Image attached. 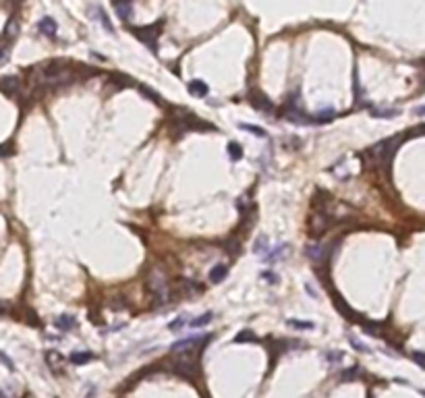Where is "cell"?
Listing matches in <instances>:
<instances>
[{
    "mask_svg": "<svg viewBox=\"0 0 425 398\" xmlns=\"http://www.w3.org/2000/svg\"><path fill=\"white\" fill-rule=\"evenodd\" d=\"M249 102H251V106L255 108V110H261V112H266V114L274 112V104L268 100V96L259 94V92H251L249 94Z\"/></svg>",
    "mask_w": 425,
    "mask_h": 398,
    "instance_id": "cell-4",
    "label": "cell"
},
{
    "mask_svg": "<svg viewBox=\"0 0 425 398\" xmlns=\"http://www.w3.org/2000/svg\"><path fill=\"white\" fill-rule=\"evenodd\" d=\"M8 58V48H0V63H4Z\"/></svg>",
    "mask_w": 425,
    "mask_h": 398,
    "instance_id": "cell-36",
    "label": "cell"
},
{
    "mask_svg": "<svg viewBox=\"0 0 425 398\" xmlns=\"http://www.w3.org/2000/svg\"><path fill=\"white\" fill-rule=\"evenodd\" d=\"M212 320H214V313H212V311H206V313H201L199 317H193V320H189V326H191V328H204V326H208Z\"/></svg>",
    "mask_w": 425,
    "mask_h": 398,
    "instance_id": "cell-16",
    "label": "cell"
},
{
    "mask_svg": "<svg viewBox=\"0 0 425 398\" xmlns=\"http://www.w3.org/2000/svg\"><path fill=\"white\" fill-rule=\"evenodd\" d=\"M201 340H206V336H191V338H185V340H178L170 346V351L173 353H187L189 348H195Z\"/></svg>",
    "mask_w": 425,
    "mask_h": 398,
    "instance_id": "cell-6",
    "label": "cell"
},
{
    "mask_svg": "<svg viewBox=\"0 0 425 398\" xmlns=\"http://www.w3.org/2000/svg\"><path fill=\"white\" fill-rule=\"evenodd\" d=\"M411 357H413V361H415V363H417V365H421L423 369H425V353H421V351H415Z\"/></svg>",
    "mask_w": 425,
    "mask_h": 398,
    "instance_id": "cell-31",
    "label": "cell"
},
{
    "mask_svg": "<svg viewBox=\"0 0 425 398\" xmlns=\"http://www.w3.org/2000/svg\"><path fill=\"white\" fill-rule=\"evenodd\" d=\"M19 33V21L15 17H11L8 19V23H6V27H4V35L6 37H15Z\"/></svg>",
    "mask_w": 425,
    "mask_h": 398,
    "instance_id": "cell-24",
    "label": "cell"
},
{
    "mask_svg": "<svg viewBox=\"0 0 425 398\" xmlns=\"http://www.w3.org/2000/svg\"><path fill=\"white\" fill-rule=\"evenodd\" d=\"M409 135H411V137H415V135H425V125H421V127H417V129H413Z\"/></svg>",
    "mask_w": 425,
    "mask_h": 398,
    "instance_id": "cell-35",
    "label": "cell"
},
{
    "mask_svg": "<svg viewBox=\"0 0 425 398\" xmlns=\"http://www.w3.org/2000/svg\"><path fill=\"white\" fill-rule=\"evenodd\" d=\"M0 398H6V394H4L2 390H0Z\"/></svg>",
    "mask_w": 425,
    "mask_h": 398,
    "instance_id": "cell-38",
    "label": "cell"
},
{
    "mask_svg": "<svg viewBox=\"0 0 425 398\" xmlns=\"http://www.w3.org/2000/svg\"><path fill=\"white\" fill-rule=\"evenodd\" d=\"M147 288L151 291V295H154L158 301H168V297H170V291H168V282H166V278H164V274L162 272H158V270H154L149 274V278H147Z\"/></svg>",
    "mask_w": 425,
    "mask_h": 398,
    "instance_id": "cell-2",
    "label": "cell"
},
{
    "mask_svg": "<svg viewBox=\"0 0 425 398\" xmlns=\"http://www.w3.org/2000/svg\"><path fill=\"white\" fill-rule=\"evenodd\" d=\"M175 371L183 377H193V373L197 371V365L191 357H178L175 361Z\"/></svg>",
    "mask_w": 425,
    "mask_h": 398,
    "instance_id": "cell-5",
    "label": "cell"
},
{
    "mask_svg": "<svg viewBox=\"0 0 425 398\" xmlns=\"http://www.w3.org/2000/svg\"><path fill=\"white\" fill-rule=\"evenodd\" d=\"M323 359H326L328 365H338L342 359H345V355L338 353V351H328V353H323Z\"/></svg>",
    "mask_w": 425,
    "mask_h": 398,
    "instance_id": "cell-23",
    "label": "cell"
},
{
    "mask_svg": "<svg viewBox=\"0 0 425 398\" xmlns=\"http://www.w3.org/2000/svg\"><path fill=\"white\" fill-rule=\"evenodd\" d=\"M286 253H288V245H286V243H282V245L274 247V251H270V253H268L266 260H280V257H284Z\"/></svg>",
    "mask_w": 425,
    "mask_h": 398,
    "instance_id": "cell-22",
    "label": "cell"
},
{
    "mask_svg": "<svg viewBox=\"0 0 425 398\" xmlns=\"http://www.w3.org/2000/svg\"><path fill=\"white\" fill-rule=\"evenodd\" d=\"M189 94L191 96H195V98H206L208 96V92H210V87H208V83L206 81H201V79H193V81H189Z\"/></svg>",
    "mask_w": 425,
    "mask_h": 398,
    "instance_id": "cell-9",
    "label": "cell"
},
{
    "mask_svg": "<svg viewBox=\"0 0 425 398\" xmlns=\"http://www.w3.org/2000/svg\"><path fill=\"white\" fill-rule=\"evenodd\" d=\"M37 29H39V33H44V35H48V37L56 39V32H58V25H56V21H54L52 17H42V19H39V23H37Z\"/></svg>",
    "mask_w": 425,
    "mask_h": 398,
    "instance_id": "cell-8",
    "label": "cell"
},
{
    "mask_svg": "<svg viewBox=\"0 0 425 398\" xmlns=\"http://www.w3.org/2000/svg\"><path fill=\"white\" fill-rule=\"evenodd\" d=\"M398 112H400L398 108H373L371 110V114L376 118H392V116H396Z\"/></svg>",
    "mask_w": 425,
    "mask_h": 398,
    "instance_id": "cell-18",
    "label": "cell"
},
{
    "mask_svg": "<svg viewBox=\"0 0 425 398\" xmlns=\"http://www.w3.org/2000/svg\"><path fill=\"white\" fill-rule=\"evenodd\" d=\"M307 257L311 262H321L323 257H326V247H321V245H309L307 247Z\"/></svg>",
    "mask_w": 425,
    "mask_h": 398,
    "instance_id": "cell-13",
    "label": "cell"
},
{
    "mask_svg": "<svg viewBox=\"0 0 425 398\" xmlns=\"http://www.w3.org/2000/svg\"><path fill=\"white\" fill-rule=\"evenodd\" d=\"M268 243H270V241H268V236H259L257 241H255V253H257V255H261V257H264V260H266V257H268V253H270V247H268Z\"/></svg>",
    "mask_w": 425,
    "mask_h": 398,
    "instance_id": "cell-20",
    "label": "cell"
},
{
    "mask_svg": "<svg viewBox=\"0 0 425 398\" xmlns=\"http://www.w3.org/2000/svg\"><path fill=\"white\" fill-rule=\"evenodd\" d=\"M112 8L116 11V15H118L120 19H125V21H127L131 15H133V4H131V2H114Z\"/></svg>",
    "mask_w": 425,
    "mask_h": 398,
    "instance_id": "cell-15",
    "label": "cell"
},
{
    "mask_svg": "<svg viewBox=\"0 0 425 398\" xmlns=\"http://www.w3.org/2000/svg\"><path fill=\"white\" fill-rule=\"evenodd\" d=\"M415 114H419V116H423L425 114V106H419L417 110H415Z\"/></svg>",
    "mask_w": 425,
    "mask_h": 398,
    "instance_id": "cell-37",
    "label": "cell"
},
{
    "mask_svg": "<svg viewBox=\"0 0 425 398\" xmlns=\"http://www.w3.org/2000/svg\"><path fill=\"white\" fill-rule=\"evenodd\" d=\"M131 32L135 33L137 39H141L151 52H156L158 50V35H160V23H154V25H147V27H133Z\"/></svg>",
    "mask_w": 425,
    "mask_h": 398,
    "instance_id": "cell-3",
    "label": "cell"
},
{
    "mask_svg": "<svg viewBox=\"0 0 425 398\" xmlns=\"http://www.w3.org/2000/svg\"><path fill=\"white\" fill-rule=\"evenodd\" d=\"M286 324L292 328H299V330H313V328H316L313 322H301V320H288Z\"/></svg>",
    "mask_w": 425,
    "mask_h": 398,
    "instance_id": "cell-26",
    "label": "cell"
},
{
    "mask_svg": "<svg viewBox=\"0 0 425 398\" xmlns=\"http://www.w3.org/2000/svg\"><path fill=\"white\" fill-rule=\"evenodd\" d=\"M226 149H228V158H230L232 162H239L241 158H243V149H241V145L237 141H230Z\"/></svg>",
    "mask_w": 425,
    "mask_h": 398,
    "instance_id": "cell-21",
    "label": "cell"
},
{
    "mask_svg": "<svg viewBox=\"0 0 425 398\" xmlns=\"http://www.w3.org/2000/svg\"><path fill=\"white\" fill-rule=\"evenodd\" d=\"M334 108H326V110H319L318 114H313V118H311V123H328V121H332L334 118Z\"/></svg>",
    "mask_w": 425,
    "mask_h": 398,
    "instance_id": "cell-19",
    "label": "cell"
},
{
    "mask_svg": "<svg viewBox=\"0 0 425 398\" xmlns=\"http://www.w3.org/2000/svg\"><path fill=\"white\" fill-rule=\"evenodd\" d=\"M89 13H92V15H94L92 19H98V21H100V23H102V25H104V27L108 29V32H112V33H114V25H112V23H110V21H108V17H106V13L102 11V6H94V4H92V6H89Z\"/></svg>",
    "mask_w": 425,
    "mask_h": 398,
    "instance_id": "cell-11",
    "label": "cell"
},
{
    "mask_svg": "<svg viewBox=\"0 0 425 398\" xmlns=\"http://www.w3.org/2000/svg\"><path fill=\"white\" fill-rule=\"evenodd\" d=\"M187 324H189L187 315H178L177 320H173V322H170V326H168V328H170V330H175V332H177V330H183V328H185Z\"/></svg>",
    "mask_w": 425,
    "mask_h": 398,
    "instance_id": "cell-25",
    "label": "cell"
},
{
    "mask_svg": "<svg viewBox=\"0 0 425 398\" xmlns=\"http://www.w3.org/2000/svg\"><path fill=\"white\" fill-rule=\"evenodd\" d=\"M243 131H249L251 135H255V137H261V139H266L268 137V131L266 129H261V127H257V125H249V123H241L239 125Z\"/></svg>",
    "mask_w": 425,
    "mask_h": 398,
    "instance_id": "cell-17",
    "label": "cell"
},
{
    "mask_svg": "<svg viewBox=\"0 0 425 398\" xmlns=\"http://www.w3.org/2000/svg\"><path fill=\"white\" fill-rule=\"evenodd\" d=\"M19 87H21V83H19L17 77H2L0 79V92H2L4 96L13 98L19 94Z\"/></svg>",
    "mask_w": 425,
    "mask_h": 398,
    "instance_id": "cell-7",
    "label": "cell"
},
{
    "mask_svg": "<svg viewBox=\"0 0 425 398\" xmlns=\"http://www.w3.org/2000/svg\"><path fill=\"white\" fill-rule=\"evenodd\" d=\"M226 274H228V265H226V264H218V265H214V267L210 270L208 278H210L212 284H218V282L224 280Z\"/></svg>",
    "mask_w": 425,
    "mask_h": 398,
    "instance_id": "cell-10",
    "label": "cell"
},
{
    "mask_svg": "<svg viewBox=\"0 0 425 398\" xmlns=\"http://www.w3.org/2000/svg\"><path fill=\"white\" fill-rule=\"evenodd\" d=\"M71 363L73 365H85V363H89L94 359V353H89V351H81V353H71Z\"/></svg>",
    "mask_w": 425,
    "mask_h": 398,
    "instance_id": "cell-14",
    "label": "cell"
},
{
    "mask_svg": "<svg viewBox=\"0 0 425 398\" xmlns=\"http://www.w3.org/2000/svg\"><path fill=\"white\" fill-rule=\"evenodd\" d=\"M46 359L50 361V367H52V369H56V365L63 363V355H58L56 351H50V353H46Z\"/></svg>",
    "mask_w": 425,
    "mask_h": 398,
    "instance_id": "cell-28",
    "label": "cell"
},
{
    "mask_svg": "<svg viewBox=\"0 0 425 398\" xmlns=\"http://www.w3.org/2000/svg\"><path fill=\"white\" fill-rule=\"evenodd\" d=\"M402 135L400 137H388V139H382V141H378L376 145H373L369 149V156L376 160L378 164H390V160L394 158V154H396V149L402 141Z\"/></svg>",
    "mask_w": 425,
    "mask_h": 398,
    "instance_id": "cell-1",
    "label": "cell"
},
{
    "mask_svg": "<svg viewBox=\"0 0 425 398\" xmlns=\"http://www.w3.org/2000/svg\"><path fill=\"white\" fill-rule=\"evenodd\" d=\"M11 152H13V149H11V143H4V145H0V158H2V156H8Z\"/></svg>",
    "mask_w": 425,
    "mask_h": 398,
    "instance_id": "cell-34",
    "label": "cell"
},
{
    "mask_svg": "<svg viewBox=\"0 0 425 398\" xmlns=\"http://www.w3.org/2000/svg\"><path fill=\"white\" fill-rule=\"evenodd\" d=\"M235 342H255V336H253L251 330H243L241 334H237Z\"/></svg>",
    "mask_w": 425,
    "mask_h": 398,
    "instance_id": "cell-29",
    "label": "cell"
},
{
    "mask_svg": "<svg viewBox=\"0 0 425 398\" xmlns=\"http://www.w3.org/2000/svg\"><path fill=\"white\" fill-rule=\"evenodd\" d=\"M75 324H77V320L73 315H58L54 320V326L58 328V330H63V332H69L71 328H75Z\"/></svg>",
    "mask_w": 425,
    "mask_h": 398,
    "instance_id": "cell-12",
    "label": "cell"
},
{
    "mask_svg": "<svg viewBox=\"0 0 425 398\" xmlns=\"http://www.w3.org/2000/svg\"><path fill=\"white\" fill-rule=\"evenodd\" d=\"M349 342H351L353 346H355V351H359V353H369V348H367L365 344H363V342H359L355 336H349Z\"/></svg>",
    "mask_w": 425,
    "mask_h": 398,
    "instance_id": "cell-30",
    "label": "cell"
},
{
    "mask_svg": "<svg viewBox=\"0 0 425 398\" xmlns=\"http://www.w3.org/2000/svg\"><path fill=\"white\" fill-rule=\"evenodd\" d=\"M0 361H2V363H4V365L8 367V369H11V371L15 369V365H13V361H11V359H8V357H6L4 353H0Z\"/></svg>",
    "mask_w": 425,
    "mask_h": 398,
    "instance_id": "cell-33",
    "label": "cell"
},
{
    "mask_svg": "<svg viewBox=\"0 0 425 398\" xmlns=\"http://www.w3.org/2000/svg\"><path fill=\"white\" fill-rule=\"evenodd\" d=\"M361 373V369L359 367H351V369H347V371H342V375H340V380L342 382H353L355 377Z\"/></svg>",
    "mask_w": 425,
    "mask_h": 398,
    "instance_id": "cell-27",
    "label": "cell"
},
{
    "mask_svg": "<svg viewBox=\"0 0 425 398\" xmlns=\"http://www.w3.org/2000/svg\"><path fill=\"white\" fill-rule=\"evenodd\" d=\"M141 94H143V96H149V98H151V102L160 104V96H158L156 92H151V89H147V87H141Z\"/></svg>",
    "mask_w": 425,
    "mask_h": 398,
    "instance_id": "cell-32",
    "label": "cell"
},
{
    "mask_svg": "<svg viewBox=\"0 0 425 398\" xmlns=\"http://www.w3.org/2000/svg\"><path fill=\"white\" fill-rule=\"evenodd\" d=\"M423 394H425V392H423Z\"/></svg>",
    "mask_w": 425,
    "mask_h": 398,
    "instance_id": "cell-39",
    "label": "cell"
}]
</instances>
